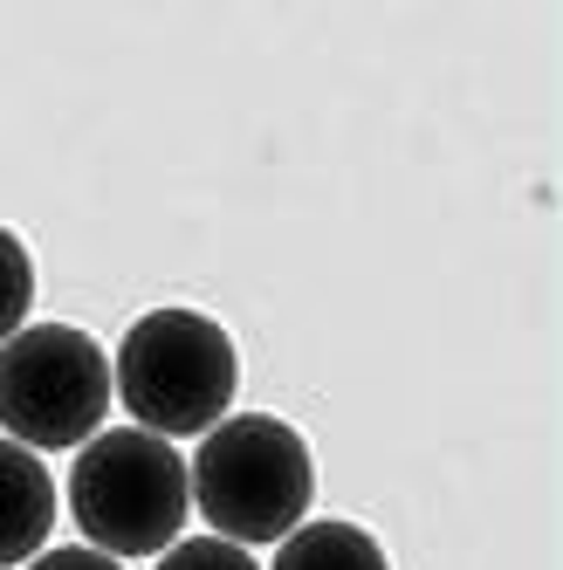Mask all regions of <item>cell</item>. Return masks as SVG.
Masks as SVG:
<instances>
[{"mask_svg": "<svg viewBox=\"0 0 563 570\" xmlns=\"http://www.w3.org/2000/svg\"><path fill=\"white\" fill-rule=\"evenodd\" d=\"M186 495L220 543H282L309 522L316 502L309 440L275 413H227L214 433H199V454L186 461Z\"/></svg>", "mask_w": 563, "mask_h": 570, "instance_id": "6da1fadb", "label": "cell"}, {"mask_svg": "<svg viewBox=\"0 0 563 570\" xmlns=\"http://www.w3.org/2000/svg\"><path fill=\"white\" fill-rule=\"evenodd\" d=\"M110 392L131 413V426L158 440H199L234 413V337L199 309H145L110 357Z\"/></svg>", "mask_w": 563, "mask_h": 570, "instance_id": "7a4b0ae2", "label": "cell"}, {"mask_svg": "<svg viewBox=\"0 0 563 570\" xmlns=\"http://www.w3.org/2000/svg\"><path fill=\"white\" fill-rule=\"evenodd\" d=\"M69 515L83 543L103 557H158L179 543L192 515L186 454L145 426H110L76 446L69 468Z\"/></svg>", "mask_w": 563, "mask_h": 570, "instance_id": "3957f363", "label": "cell"}, {"mask_svg": "<svg viewBox=\"0 0 563 570\" xmlns=\"http://www.w3.org/2000/svg\"><path fill=\"white\" fill-rule=\"evenodd\" d=\"M110 405H117L110 357L90 331H76V323H21L0 344V426L28 454H69V446L97 440Z\"/></svg>", "mask_w": 563, "mask_h": 570, "instance_id": "277c9868", "label": "cell"}, {"mask_svg": "<svg viewBox=\"0 0 563 570\" xmlns=\"http://www.w3.org/2000/svg\"><path fill=\"white\" fill-rule=\"evenodd\" d=\"M56 529V474L21 440H0V570L42 557Z\"/></svg>", "mask_w": 563, "mask_h": 570, "instance_id": "5b68a950", "label": "cell"}, {"mask_svg": "<svg viewBox=\"0 0 563 570\" xmlns=\"http://www.w3.org/2000/svg\"><path fill=\"white\" fill-rule=\"evenodd\" d=\"M268 570H392L385 550L372 529H357V522H303L289 529V537L275 543V563Z\"/></svg>", "mask_w": 563, "mask_h": 570, "instance_id": "8992f818", "label": "cell"}, {"mask_svg": "<svg viewBox=\"0 0 563 570\" xmlns=\"http://www.w3.org/2000/svg\"><path fill=\"white\" fill-rule=\"evenodd\" d=\"M34 309V255L14 227H0V344H8Z\"/></svg>", "mask_w": 563, "mask_h": 570, "instance_id": "52a82bcc", "label": "cell"}, {"mask_svg": "<svg viewBox=\"0 0 563 570\" xmlns=\"http://www.w3.org/2000/svg\"><path fill=\"white\" fill-rule=\"evenodd\" d=\"M158 570H261L255 550L220 543V537H179L172 550H158Z\"/></svg>", "mask_w": 563, "mask_h": 570, "instance_id": "ba28073f", "label": "cell"}, {"mask_svg": "<svg viewBox=\"0 0 563 570\" xmlns=\"http://www.w3.org/2000/svg\"><path fill=\"white\" fill-rule=\"evenodd\" d=\"M21 570H125L117 557L90 550V543H76V550H42V557H28Z\"/></svg>", "mask_w": 563, "mask_h": 570, "instance_id": "9c48e42d", "label": "cell"}]
</instances>
